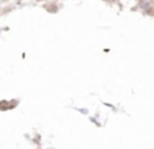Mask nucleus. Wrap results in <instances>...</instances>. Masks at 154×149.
<instances>
[]
</instances>
